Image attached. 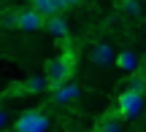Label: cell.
<instances>
[{
    "mask_svg": "<svg viewBox=\"0 0 146 132\" xmlns=\"http://www.w3.org/2000/svg\"><path fill=\"white\" fill-rule=\"evenodd\" d=\"M70 73H73V57H70V54H62V57L52 59L49 68H46V84H49V89H54V92L62 89Z\"/></svg>",
    "mask_w": 146,
    "mask_h": 132,
    "instance_id": "1",
    "label": "cell"
},
{
    "mask_svg": "<svg viewBox=\"0 0 146 132\" xmlns=\"http://www.w3.org/2000/svg\"><path fill=\"white\" fill-rule=\"evenodd\" d=\"M46 127H49V119L38 111H27L16 121V132H46Z\"/></svg>",
    "mask_w": 146,
    "mask_h": 132,
    "instance_id": "2",
    "label": "cell"
},
{
    "mask_svg": "<svg viewBox=\"0 0 146 132\" xmlns=\"http://www.w3.org/2000/svg\"><path fill=\"white\" fill-rule=\"evenodd\" d=\"M143 108V95H135V92L127 89L125 95L119 97V116L122 119H135Z\"/></svg>",
    "mask_w": 146,
    "mask_h": 132,
    "instance_id": "3",
    "label": "cell"
},
{
    "mask_svg": "<svg viewBox=\"0 0 146 132\" xmlns=\"http://www.w3.org/2000/svg\"><path fill=\"white\" fill-rule=\"evenodd\" d=\"M89 59H92L95 65H111L116 57H114V51H111L108 43H98V46L92 49V54H89Z\"/></svg>",
    "mask_w": 146,
    "mask_h": 132,
    "instance_id": "4",
    "label": "cell"
},
{
    "mask_svg": "<svg viewBox=\"0 0 146 132\" xmlns=\"http://www.w3.org/2000/svg\"><path fill=\"white\" fill-rule=\"evenodd\" d=\"M30 11H35L41 19H52V16H57V5H54V0H33Z\"/></svg>",
    "mask_w": 146,
    "mask_h": 132,
    "instance_id": "5",
    "label": "cell"
},
{
    "mask_svg": "<svg viewBox=\"0 0 146 132\" xmlns=\"http://www.w3.org/2000/svg\"><path fill=\"white\" fill-rule=\"evenodd\" d=\"M43 24H46V19H41L35 11H22V16H19V27L22 30H41Z\"/></svg>",
    "mask_w": 146,
    "mask_h": 132,
    "instance_id": "6",
    "label": "cell"
},
{
    "mask_svg": "<svg viewBox=\"0 0 146 132\" xmlns=\"http://www.w3.org/2000/svg\"><path fill=\"white\" fill-rule=\"evenodd\" d=\"M46 30L54 38H68V22L62 16H52V19H46Z\"/></svg>",
    "mask_w": 146,
    "mask_h": 132,
    "instance_id": "7",
    "label": "cell"
},
{
    "mask_svg": "<svg viewBox=\"0 0 146 132\" xmlns=\"http://www.w3.org/2000/svg\"><path fill=\"white\" fill-rule=\"evenodd\" d=\"M76 97H78V86H76V84H70V86L65 84L62 89L54 92V102H73Z\"/></svg>",
    "mask_w": 146,
    "mask_h": 132,
    "instance_id": "8",
    "label": "cell"
},
{
    "mask_svg": "<svg viewBox=\"0 0 146 132\" xmlns=\"http://www.w3.org/2000/svg\"><path fill=\"white\" fill-rule=\"evenodd\" d=\"M116 65H119L122 70H135L138 68V57L133 51H122L119 57H116Z\"/></svg>",
    "mask_w": 146,
    "mask_h": 132,
    "instance_id": "9",
    "label": "cell"
},
{
    "mask_svg": "<svg viewBox=\"0 0 146 132\" xmlns=\"http://www.w3.org/2000/svg\"><path fill=\"white\" fill-rule=\"evenodd\" d=\"M143 89H146V76H133L130 78V92L143 95Z\"/></svg>",
    "mask_w": 146,
    "mask_h": 132,
    "instance_id": "10",
    "label": "cell"
},
{
    "mask_svg": "<svg viewBox=\"0 0 146 132\" xmlns=\"http://www.w3.org/2000/svg\"><path fill=\"white\" fill-rule=\"evenodd\" d=\"M46 86H49V84H46V78H30L25 89H27V92H43Z\"/></svg>",
    "mask_w": 146,
    "mask_h": 132,
    "instance_id": "11",
    "label": "cell"
},
{
    "mask_svg": "<svg viewBox=\"0 0 146 132\" xmlns=\"http://www.w3.org/2000/svg\"><path fill=\"white\" fill-rule=\"evenodd\" d=\"M19 16L22 14H14V11H11V14H5V16H0V24H5V27H19Z\"/></svg>",
    "mask_w": 146,
    "mask_h": 132,
    "instance_id": "12",
    "label": "cell"
},
{
    "mask_svg": "<svg viewBox=\"0 0 146 132\" xmlns=\"http://www.w3.org/2000/svg\"><path fill=\"white\" fill-rule=\"evenodd\" d=\"M100 132H122V127H119V121H116V119H106L103 127H100Z\"/></svg>",
    "mask_w": 146,
    "mask_h": 132,
    "instance_id": "13",
    "label": "cell"
},
{
    "mask_svg": "<svg viewBox=\"0 0 146 132\" xmlns=\"http://www.w3.org/2000/svg\"><path fill=\"white\" fill-rule=\"evenodd\" d=\"M122 11H127V14H138L141 5H138V3H122Z\"/></svg>",
    "mask_w": 146,
    "mask_h": 132,
    "instance_id": "14",
    "label": "cell"
},
{
    "mask_svg": "<svg viewBox=\"0 0 146 132\" xmlns=\"http://www.w3.org/2000/svg\"><path fill=\"white\" fill-rule=\"evenodd\" d=\"M3 124H5V113H0V127H3Z\"/></svg>",
    "mask_w": 146,
    "mask_h": 132,
    "instance_id": "15",
    "label": "cell"
},
{
    "mask_svg": "<svg viewBox=\"0 0 146 132\" xmlns=\"http://www.w3.org/2000/svg\"><path fill=\"white\" fill-rule=\"evenodd\" d=\"M143 76H146V73H143Z\"/></svg>",
    "mask_w": 146,
    "mask_h": 132,
    "instance_id": "16",
    "label": "cell"
}]
</instances>
